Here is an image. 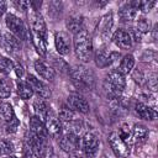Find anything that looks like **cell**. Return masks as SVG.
<instances>
[{
  "instance_id": "6da1fadb",
  "label": "cell",
  "mask_w": 158,
  "mask_h": 158,
  "mask_svg": "<svg viewBox=\"0 0 158 158\" xmlns=\"http://www.w3.org/2000/svg\"><path fill=\"white\" fill-rule=\"evenodd\" d=\"M74 49L78 59L81 62H89L93 57V42L88 31L80 28L74 35Z\"/></svg>"
},
{
  "instance_id": "7a4b0ae2",
  "label": "cell",
  "mask_w": 158,
  "mask_h": 158,
  "mask_svg": "<svg viewBox=\"0 0 158 158\" xmlns=\"http://www.w3.org/2000/svg\"><path fill=\"white\" fill-rule=\"evenodd\" d=\"M126 85L125 75L117 70H111L104 79L102 88L109 99H118Z\"/></svg>"
},
{
  "instance_id": "3957f363",
  "label": "cell",
  "mask_w": 158,
  "mask_h": 158,
  "mask_svg": "<svg viewBox=\"0 0 158 158\" xmlns=\"http://www.w3.org/2000/svg\"><path fill=\"white\" fill-rule=\"evenodd\" d=\"M70 78L79 90H91L94 88V75L83 65H74L70 69Z\"/></svg>"
},
{
  "instance_id": "277c9868",
  "label": "cell",
  "mask_w": 158,
  "mask_h": 158,
  "mask_svg": "<svg viewBox=\"0 0 158 158\" xmlns=\"http://www.w3.org/2000/svg\"><path fill=\"white\" fill-rule=\"evenodd\" d=\"M28 22L31 27V36L40 37L47 41V27L42 15L38 11L28 10Z\"/></svg>"
},
{
  "instance_id": "5b68a950",
  "label": "cell",
  "mask_w": 158,
  "mask_h": 158,
  "mask_svg": "<svg viewBox=\"0 0 158 158\" xmlns=\"http://www.w3.org/2000/svg\"><path fill=\"white\" fill-rule=\"evenodd\" d=\"M5 23L7 26V28L10 30V32L16 36L20 41L26 40L28 37V32L25 27V23L21 19H19L17 16H15L14 14H7L5 17Z\"/></svg>"
},
{
  "instance_id": "8992f818",
  "label": "cell",
  "mask_w": 158,
  "mask_h": 158,
  "mask_svg": "<svg viewBox=\"0 0 158 158\" xmlns=\"http://www.w3.org/2000/svg\"><path fill=\"white\" fill-rule=\"evenodd\" d=\"M99 144H100L99 137L94 132H86L81 138V149L88 158L95 157L99 149Z\"/></svg>"
},
{
  "instance_id": "52a82bcc",
  "label": "cell",
  "mask_w": 158,
  "mask_h": 158,
  "mask_svg": "<svg viewBox=\"0 0 158 158\" xmlns=\"http://www.w3.org/2000/svg\"><path fill=\"white\" fill-rule=\"evenodd\" d=\"M109 143L111 146V149L118 158H127L130 156L128 144L117 135V132H112L109 136Z\"/></svg>"
},
{
  "instance_id": "ba28073f",
  "label": "cell",
  "mask_w": 158,
  "mask_h": 158,
  "mask_svg": "<svg viewBox=\"0 0 158 158\" xmlns=\"http://www.w3.org/2000/svg\"><path fill=\"white\" fill-rule=\"evenodd\" d=\"M117 57H120L118 53L111 52V51H109L107 48L102 47V48L98 49V52L95 53L94 60H95L96 67H99V68H106V67L111 65V64L116 60Z\"/></svg>"
},
{
  "instance_id": "9c48e42d",
  "label": "cell",
  "mask_w": 158,
  "mask_h": 158,
  "mask_svg": "<svg viewBox=\"0 0 158 158\" xmlns=\"http://www.w3.org/2000/svg\"><path fill=\"white\" fill-rule=\"evenodd\" d=\"M27 141H28V147H30L32 154H35L38 158L44 156V152H46V148H47V143H46L47 138H42V137L31 132L28 135Z\"/></svg>"
},
{
  "instance_id": "30bf717a",
  "label": "cell",
  "mask_w": 158,
  "mask_h": 158,
  "mask_svg": "<svg viewBox=\"0 0 158 158\" xmlns=\"http://www.w3.org/2000/svg\"><path fill=\"white\" fill-rule=\"evenodd\" d=\"M67 101H68V106H69L73 111L75 110V111L81 112V114L89 112V109H90L89 102L86 101V99H85L83 95H80V94H78V93H73V94H70V95L68 96Z\"/></svg>"
},
{
  "instance_id": "8fae6325",
  "label": "cell",
  "mask_w": 158,
  "mask_h": 158,
  "mask_svg": "<svg viewBox=\"0 0 158 158\" xmlns=\"http://www.w3.org/2000/svg\"><path fill=\"white\" fill-rule=\"evenodd\" d=\"M26 81H27V84L31 86V89L33 90V93H36V94L38 95V98L47 99V98L51 96V90L48 89V86H47L43 81H41L40 79H37L35 75L28 74Z\"/></svg>"
},
{
  "instance_id": "7c38bea8",
  "label": "cell",
  "mask_w": 158,
  "mask_h": 158,
  "mask_svg": "<svg viewBox=\"0 0 158 158\" xmlns=\"http://www.w3.org/2000/svg\"><path fill=\"white\" fill-rule=\"evenodd\" d=\"M59 147L62 151L67 153H73L79 148V137L77 133L68 132L63 137H60L59 141Z\"/></svg>"
},
{
  "instance_id": "4fadbf2b",
  "label": "cell",
  "mask_w": 158,
  "mask_h": 158,
  "mask_svg": "<svg viewBox=\"0 0 158 158\" xmlns=\"http://www.w3.org/2000/svg\"><path fill=\"white\" fill-rule=\"evenodd\" d=\"M54 43H56V49L59 54L65 56L70 51V38L69 35L65 31H58L54 35Z\"/></svg>"
},
{
  "instance_id": "5bb4252c",
  "label": "cell",
  "mask_w": 158,
  "mask_h": 158,
  "mask_svg": "<svg viewBox=\"0 0 158 158\" xmlns=\"http://www.w3.org/2000/svg\"><path fill=\"white\" fill-rule=\"evenodd\" d=\"M112 25H114L112 12L105 14V15L101 17V20H100V22H99V25H98V33H99V36H100L104 41H106V40L110 37Z\"/></svg>"
},
{
  "instance_id": "9a60e30c",
  "label": "cell",
  "mask_w": 158,
  "mask_h": 158,
  "mask_svg": "<svg viewBox=\"0 0 158 158\" xmlns=\"http://www.w3.org/2000/svg\"><path fill=\"white\" fill-rule=\"evenodd\" d=\"M112 41L121 49H128L132 47L131 36L128 35L127 31H125L122 28H118L117 31H115V33L112 35Z\"/></svg>"
},
{
  "instance_id": "2e32d148",
  "label": "cell",
  "mask_w": 158,
  "mask_h": 158,
  "mask_svg": "<svg viewBox=\"0 0 158 158\" xmlns=\"http://www.w3.org/2000/svg\"><path fill=\"white\" fill-rule=\"evenodd\" d=\"M35 69L40 74V77L46 80H53L56 77V70L53 69V67H51L43 59H37L35 62Z\"/></svg>"
},
{
  "instance_id": "e0dca14e",
  "label": "cell",
  "mask_w": 158,
  "mask_h": 158,
  "mask_svg": "<svg viewBox=\"0 0 158 158\" xmlns=\"http://www.w3.org/2000/svg\"><path fill=\"white\" fill-rule=\"evenodd\" d=\"M47 120H46V130H47V133L48 135H51L52 137H56V138H58L59 136H60V133H62V123H60V121L57 118V117H54V116H48L47 115V117H46Z\"/></svg>"
},
{
  "instance_id": "ac0fdd59",
  "label": "cell",
  "mask_w": 158,
  "mask_h": 158,
  "mask_svg": "<svg viewBox=\"0 0 158 158\" xmlns=\"http://www.w3.org/2000/svg\"><path fill=\"white\" fill-rule=\"evenodd\" d=\"M135 111H136V114L141 117V118H144V120H154L156 117H157V112H156V110L154 109H152V107H149L148 105H146L144 102H141V101H138V102H136V105H135Z\"/></svg>"
},
{
  "instance_id": "d6986e66",
  "label": "cell",
  "mask_w": 158,
  "mask_h": 158,
  "mask_svg": "<svg viewBox=\"0 0 158 158\" xmlns=\"http://www.w3.org/2000/svg\"><path fill=\"white\" fill-rule=\"evenodd\" d=\"M30 130L32 133H35L42 138H47V136H48L44 122L42 120H40L37 116H32L30 118Z\"/></svg>"
},
{
  "instance_id": "ffe728a7",
  "label": "cell",
  "mask_w": 158,
  "mask_h": 158,
  "mask_svg": "<svg viewBox=\"0 0 158 158\" xmlns=\"http://www.w3.org/2000/svg\"><path fill=\"white\" fill-rule=\"evenodd\" d=\"M133 67H135V57L132 54H126L120 60V64H118V67H117L116 70L120 72L122 75H126L130 72H132Z\"/></svg>"
},
{
  "instance_id": "44dd1931",
  "label": "cell",
  "mask_w": 158,
  "mask_h": 158,
  "mask_svg": "<svg viewBox=\"0 0 158 158\" xmlns=\"http://www.w3.org/2000/svg\"><path fill=\"white\" fill-rule=\"evenodd\" d=\"M33 111H35V116H37L40 120H44L48 115V105L44 101V99L38 98L33 101Z\"/></svg>"
},
{
  "instance_id": "7402d4cb",
  "label": "cell",
  "mask_w": 158,
  "mask_h": 158,
  "mask_svg": "<svg viewBox=\"0 0 158 158\" xmlns=\"http://www.w3.org/2000/svg\"><path fill=\"white\" fill-rule=\"evenodd\" d=\"M137 16V11L135 9H132L128 4L123 5L120 10H118V17L121 19V21L123 22H130L132 20H135Z\"/></svg>"
},
{
  "instance_id": "603a6c76",
  "label": "cell",
  "mask_w": 158,
  "mask_h": 158,
  "mask_svg": "<svg viewBox=\"0 0 158 158\" xmlns=\"http://www.w3.org/2000/svg\"><path fill=\"white\" fill-rule=\"evenodd\" d=\"M148 136V128L142 123H136L132 128V137L136 142H143L146 141Z\"/></svg>"
},
{
  "instance_id": "cb8c5ba5",
  "label": "cell",
  "mask_w": 158,
  "mask_h": 158,
  "mask_svg": "<svg viewBox=\"0 0 158 158\" xmlns=\"http://www.w3.org/2000/svg\"><path fill=\"white\" fill-rule=\"evenodd\" d=\"M81 22H83V17L79 15H72L68 17L67 20V27L70 32H73L74 35L81 28Z\"/></svg>"
},
{
  "instance_id": "d4e9b609",
  "label": "cell",
  "mask_w": 158,
  "mask_h": 158,
  "mask_svg": "<svg viewBox=\"0 0 158 158\" xmlns=\"http://www.w3.org/2000/svg\"><path fill=\"white\" fill-rule=\"evenodd\" d=\"M17 94L21 99L27 100L30 98H32L33 95V90L31 89V86L27 84V81H20L17 84Z\"/></svg>"
},
{
  "instance_id": "484cf974",
  "label": "cell",
  "mask_w": 158,
  "mask_h": 158,
  "mask_svg": "<svg viewBox=\"0 0 158 158\" xmlns=\"http://www.w3.org/2000/svg\"><path fill=\"white\" fill-rule=\"evenodd\" d=\"M12 84L6 78H0V99H6L11 95Z\"/></svg>"
},
{
  "instance_id": "4316f807",
  "label": "cell",
  "mask_w": 158,
  "mask_h": 158,
  "mask_svg": "<svg viewBox=\"0 0 158 158\" xmlns=\"http://www.w3.org/2000/svg\"><path fill=\"white\" fill-rule=\"evenodd\" d=\"M15 116L14 109L9 102H1L0 104V117L6 122L9 120H11Z\"/></svg>"
},
{
  "instance_id": "83f0119b",
  "label": "cell",
  "mask_w": 158,
  "mask_h": 158,
  "mask_svg": "<svg viewBox=\"0 0 158 158\" xmlns=\"http://www.w3.org/2000/svg\"><path fill=\"white\" fill-rule=\"evenodd\" d=\"M4 40H5L6 46L10 48V51L11 49H20L21 48V41L16 36H14L12 33H5L4 35Z\"/></svg>"
},
{
  "instance_id": "f1b7e54d",
  "label": "cell",
  "mask_w": 158,
  "mask_h": 158,
  "mask_svg": "<svg viewBox=\"0 0 158 158\" xmlns=\"http://www.w3.org/2000/svg\"><path fill=\"white\" fill-rule=\"evenodd\" d=\"M32 37V43L33 46L36 47L37 52L41 54V56H46L47 54V41L40 38V37H36V36H31Z\"/></svg>"
},
{
  "instance_id": "f546056e",
  "label": "cell",
  "mask_w": 158,
  "mask_h": 158,
  "mask_svg": "<svg viewBox=\"0 0 158 158\" xmlns=\"http://www.w3.org/2000/svg\"><path fill=\"white\" fill-rule=\"evenodd\" d=\"M12 69H14L12 60L6 57H0V73H2L4 75H7Z\"/></svg>"
},
{
  "instance_id": "4dcf8cb0",
  "label": "cell",
  "mask_w": 158,
  "mask_h": 158,
  "mask_svg": "<svg viewBox=\"0 0 158 158\" xmlns=\"http://www.w3.org/2000/svg\"><path fill=\"white\" fill-rule=\"evenodd\" d=\"M141 33H147L151 31V23H149V20L146 19L144 16H141L138 20H137V27H136Z\"/></svg>"
},
{
  "instance_id": "1f68e13d",
  "label": "cell",
  "mask_w": 158,
  "mask_h": 158,
  "mask_svg": "<svg viewBox=\"0 0 158 158\" xmlns=\"http://www.w3.org/2000/svg\"><path fill=\"white\" fill-rule=\"evenodd\" d=\"M15 147L14 143L7 139H0V154H7L10 156L14 152Z\"/></svg>"
},
{
  "instance_id": "d6a6232c",
  "label": "cell",
  "mask_w": 158,
  "mask_h": 158,
  "mask_svg": "<svg viewBox=\"0 0 158 158\" xmlns=\"http://www.w3.org/2000/svg\"><path fill=\"white\" fill-rule=\"evenodd\" d=\"M59 118L63 121H72L74 118V111L69 106H63L59 110Z\"/></svg>"
},
{
  "instance_id": "836d02e7",
  "label": "cell",
  "mask_w": 158,
  "mask_h": 158,
  "mask_svg": "<svg viewBox=\"0 0 158 158\" xmlns=\"http://www.w3.org/2000/svg\"><path fill=\"white\" fill-rule=\"evenodd\" d=\"M19 126H20V121H19V118L16 116H14L11 120L6 121V123H5V131L7 133H15L17 131Z\"/></svg>"
},
{
  "instance_id": "e575fe53",
  "label": "cell",
  "mask_w": 158,
  "mask_h": 158,
  "mask_svg": "<svg viewBox=\"0 0 158 158\" xmlns=\"http://www.w3.org/2000/svg\"><path fill=\"white\" fill-rule=\"evenodd\" d=\"M117 135L126 142V139H128L130 138V135H131V130H130V127H128V125L127 123H123L121 127H120V130H118V132H117Z\"/></svg>"
},
{
  "instance_id": "d590c367",
  "label": "cell",
  "mask_w": 158,
  "mask_h": 158,
  "mask_svg": "<svg viewBox=\"0 0 158 158\" xmlns=\"http://www.w3.org/2000/svg\"><path fill=\"white\" fill-rule=\"evenodd\" d=\"M132 77H133L135 81H136V83H137L138 85H143V84H144V81H146V79H144V75H143V73H142L141 70H138V69L133 70V74H132Z\"/></svg>"
},
{
  "instance_id": "8d00e7d4",
  "label": "cell",
  "mask_w": 158,
  "mask_h": 158,
  "mask_svg": "<svg viewBox=\"0 0 158 158\" xmlns=\"http://www.w3.org/2000/svg\"><path fill=\"white\" fill-rule=\"evenodd\" d=\"M128 32V35L131 36V40H132V42L135 41V42H141V40H142V33L137 30V28H130V31H127Z\"/></svg>"
},
{
  "instance_id": "74e56055",
  "label": "cell",
  "mask_w": 158,
  "mask_h": 158,
  "mask_svg": "<svg viewBox=\"0 0 158 158\" xmlns=\"http://www.w3.org/2000/svg\"><path fill=\"white\" fill-rule=\"evenodd\" d=\"M147 85H148V88H149L152 91H156V90H157V75H156L154 73H152V74L148 77V79H147Z\"/></svg>"
},
{
  "instance_id": "f35d334b",
  "label": "cell",
  "mask_w": 158,
  "mask_h": 158,
  "mask_svg": "<svg viewBox=\"0 0 158 158\" xmlns=\"http://www.w3.org/2000/svg\"><path fill=\"white\" fill-rule=\"evenodd\" d=\"M156 1H141V7L139 10H142L143 12H148L149 10H152L153 6H156Z\"/></svg>"
},
{
  "instance_id": "ab89813d",
  "label": "cell",
  "mask_w": 158,
  "mask_h": 158,
  "mask_svg": "<svg viewBox=\"0 0 158 158\" xmlns=\"http://www.w3.org/2000/svg\"><path fill=\"white\" fill-rule=\"evenodd\" d=\"M15 6L22 11H26L28 10V7H31L30 1H15Z\"/></svg>"
},
{
  "instance_id": "60d3db41",
  "label": "cell",
  "mask_w": 158,
  "mask_h": 158,
  "mask_svg": "<svg viewBox=\"0 0 158 158\" xmlns=\"http://www.w3.org/2000/svg\"><path fill=\"white\" fill-rule=\"evenodd\" d=\"M44 158H58V157H57V154L54 153V151H53V148H52L51 146L46 148V152H44Z\"/></svg>"
},
{
  "instance_id": "b9f144b4",
  "label": "cell",
  "mask_w": 158,
  "mask_h": 158,
  "mask_svg": "<svg viewBox=\"0 0 158 158\" xmlns=\"http://www.w3.org/2000/svg\"><path fill=\"white\" fill-rule=\"evenodd\" d=\"M14 70H15V73H16V75H17L19 78H21V77L23 75V68H22L21 64H19V63L14 64Z\"/></svg>"
},
{
  "instance_id": "7bdbcfd3",
  "label": "cell",
  "mask_w": 158,
  "mask_h": 158,
  "mask_svg": "<svg viewBox=\"0 0 158 158\" xmlns=\"http://www.w3.org/2000/svg\"><path fill=\"white\" fill-rule=\"evenodd\" d=\"M32 157V152L28 146H25L23 147V151H22V158H31Z\"/></svg>"
},
{
  "instance_id": "ee69618b",
  "label": "cell",
  "mask_w": 158,
  "mask_h": 158,
  "mask_svg": "<svg viewBox=\"0 0 158 158\" xmlns=\"http://www.w3.org/2000/svg\"><path fill=\"white\" fill-rule=\"evenodd\" d=\"M6 11V2L5 1H0V16L4 15Z\"/></svg>"
},
{
  "instance_id": "f6af8a7d",
  "label": "cell",
  "mask_w": 158,
  "mask_h": 158,
  "mask_svg": "<svg viewBox=\"0 0 158 158\" xmlns=\"http://www.w3.org/2000/svg\"><path fill=\"white\" fill-rule=\"evenodd\" d=\"M6 158H16V157H15V156H12V154H10V156H7Z\"/></svg>"
},
{
  "instance_id": "bcb514c9",
  "label": "cell",
  "mask_w": 158,
  "mask_h": 158,
  "mask_svg": "<svg viewBox=\"0 0 158 158\" xmlns=\"http://www.w3.org/2000/svg\"><path fill=\"white\" fill-rule=\"evenodd\" d=\"M101 158H106V157H105V156H102V157H101Z\"/></svg>"
},
{
  "instance_id": "7dc6e473",
  "label": "cell",
  "mask_w": 158,
  "mask_h": 158,
  "mask_svg": "<svg viewBox=\"0 0 158 158\" xmlns=\"http://www.w3.org/2000/svg\"><path fill=\"white\" fill-rule=\"evenodd\" d=\"M74 158H80V157H74Z\"/></svg>"
}]
</instances>
